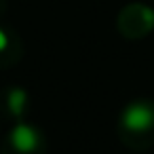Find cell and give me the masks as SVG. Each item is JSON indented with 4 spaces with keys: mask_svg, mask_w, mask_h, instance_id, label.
Returning a JSON list of instances; mask_svg holds the SVG:
<instances>
[{
    "mask_svg": "<svg viewBox=\"0 0 154 154\" xmlns=\"http://www.w3.org/2000/svg\"><path fill=\"white\" fill-rule=\"evenodd\" d=\"M125 125L133 131H146L152 127L154 122V110L150 106H143V103H135V106H129L125 110V116H122Z\"/></svg>",
    "mask_w": 154,
    "mask_h": 154,
    "instance_id": "cell-1",
    "label": "cell"
},
{
    "mask_svg": "<svg viewBox=\"0 0 154 154\" xmlns=\"http://www.w3.org/2000/svg\"><path fill=\"white\" fill-rule=\"evenodd\" d=\"M11 141H13V146H15L17 150L30 152V150L36 148L38 135H36V131H34L32 127H28V125H17V127L13 129V133H11Z\"/></svg>",
    "mask_w": 154,
    "mask_h": 154,
    "instance_id": "cell-2",
    "label": "cell"
},
{
    "mask_svg": "<svg viewBox=\"0 0 154 154\" xmlns=\"http://www.w3.org/2000/svg\"><path fill=\"white\" fill-rule=\"evenodd\" d=\"M23 101H26V95H23V91H11V97H9V106H11V110L15 112V114H19L21 112V108H23Z\"/></svg>",
    "mask_w": 154,
    "mask_h": 154,
    "instance_id": "cell-3",
    "label": "cell"
},
{
    "mask_svg": "<svg viewBox=\"0 0 154 154\" xmlns=\"http://www.w3.org/2000/svg\"><path fill=\"white\" fill-rule=\"evenodd\" d=\"M7 42H9V40H7V34H5L2 30H0V51H2V49L7 47Z\"/></svg>",
    "mask_w": 154,
    "mask_h": 154,
    "instance_id": "cell-4",
    "label": "cell"
}]
</instances>
